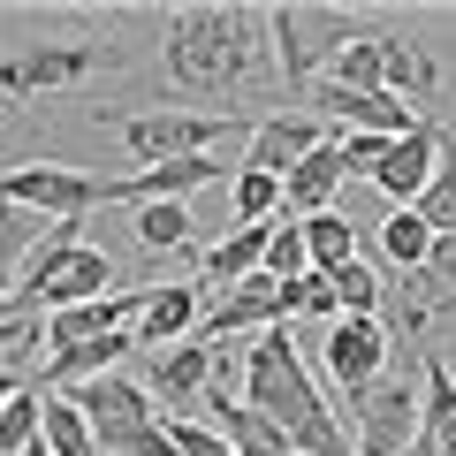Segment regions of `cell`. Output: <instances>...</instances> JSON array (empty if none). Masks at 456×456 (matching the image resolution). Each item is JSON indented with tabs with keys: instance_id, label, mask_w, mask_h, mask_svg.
<instances>
[{
	"instance_id": "1",
	"label": "cell",
	"mask_w": 456,
	"mask_h": 456,
	"mask_svg": "<svg viewBox=\"0 0 456 456\" xmlns=\"http://www.w3.org/2000/svg\"><path fill=\"white\" fill-rule=\"evenodd\" d=\"M244 403L266 411V419L289 434L297 456H358V449H350V426H342V411L327 403V388L312 380V365L297 358L289 327H266V335H251V350H244Z\"/></svg>"
},
{
	"instance_id": "2",
	"label": "cell",
	"mask_w": 456,
	"mask_h": 456,
	"mask_svg": "<svg viewBox=\"0 0 456 456\" xmlns=\"http://www.w3.org/2000/svg\"><path fill=\"white\" fill-rule=\"evenodd\" d=\"M160 69L167 84H183V92H236L244 84V53H236V8H213V0H198V8H175V16L160 23Z\"/></svg>"
},
{
	"instance_id": "3",
	"label": "cell",
	"mask_w": 456,
	"mask_h": 456,
	"mask_svg": "<svg viewBox=\"0 0 456 456\" xmlns=\"http://www.w3.org/2000/svg\"><path fill=\"white\" fill-rule=\"evenodd\" d=\"M69 403L84 411V426H92V449H99V456H167V419L152 411L145 380L107 373V380L69 388Z\"/></svg>"
},
{
	"instance_id": "4",
	"label": "cell",
	"mask_w": 456,
	"mask_h": 456,
	"mask_svg": "<svg viewBox=\"0 0 456 456\" xmlns=\"http://www.w3.org/2000/svg\"><path fill=\"white\" fill-rule=\"evenodd\" d=\"M114 61H122L114 38H31V46L0 53V99H8V107H31V99H46V92L92 84L99 69H114Z\"/></svg>"
},
{
	"instance_id": "5",
	"label": "cell",
	"mask_w": 456,
	"mask_h": 456,
	"mask_svg": "<svg viewBox=\"0 0 456 456\" xmlns=\"http://www.w3.org/2000/svg\"><path fill=\"white\" fill-rule=\"evenodd\" d=\"M350 38H365L350 8H297V0L289 8H266V46H274L289 92H305L320 69H335V53L350 46Z\"/></svg>"
},
{
	"instance_id": "6",
	"label": "cell",
	"mask_w": 456,
	"mask_h": 456,
	"mask_svg": "<svg viewBox=\"0 0 456 456\" xmlns=\"http://www.w3.org/2000/svg\"><path fill=\"white\" fill-rule=\"evenodd\" d=\"M411 441H419V358L388 365L350 403V449L358 456H411Z\"/></svg>"
},
{
	"instance_id": "7",
	"label": "cell",
	"mask_w": 456,
	"mask_h": 456,
	"mask_svg": "<svg viewBox=\"0 0 456 456\" xmlns=\"http://www.w3.org/2000/svg\"><path fill=\"white\" fill-rule=\"evenodd\" d=\"M0 206L8 213H46V221H84L107 206V183L69 160H16L0 167Z\"/></svg>"
},
{
	"instance_id": "8",
	"label": "cell",
	"mask_w": 456,
	"mask_h": 456,
	"mask_svg": "<svg viewBox=\"0 0 456 456\" xmlns=\"http://www.w3.org/2000/svg\"><path fill=\"white\" fill-rule=\"evenodd\" d=\"M228 130H236V107H228V114L145 107V114H130V122H122V152H130L137 167H167V160H198V152H213Z\"/></svg>"
},
{
	"instance_id": "9",
	"label": "cell",
	"mask_w": 456,
	"mask_h": 456,
	"mask_svg": "<svg viewBox=\"0 0 456 456\" xmlns=\"http://www.w3.org/2000/svg\"><path fill=\"white\" fill-rule=\"evenodd\" d=\"M388 365H395V335H388V320H335V327L320 335V373L335 380L350 403H358V395L373 388Z\"/></svg>"
},
{
	"instance_id": "10",
	"label": "cell",
	"mask_w": 456,
	"mask_h": 456,
	"mask_svg": "<svg viewBox=\"0 0 456 456\" xmlns=\"http://www.w3.org/2000/svg\"><path fill=\"white\" fill-rule=\"evenodd\" d=\"M266 327H289L281 320V281L274 274H244L236 289H213L206 320H198V342H228V335H266Z\"/></svg>"
},
{
	"instance_id": "11",
	"label": "cell",
	"mask_w": 456,
	"mask_h": 456,
	"mask_svg": "<svg viewBox=\"0 0 456 456\" xmlns=\"http://www.w3.org/2000/svg\"><path fill=\"white\" fill-rule=\"evenodd\" d=\"M441 137H449V122H441V114H426L411 137H395V145L380 152L373 191L388 198V206H419V198H426V183H434V167H441Z\"/></svg>"
},
{
	"instance_id": "12",
	"label": "cell",
	"mask_w": 456,
	"mask_h": 456,
	"mask_svg": "<svg viewBox=\"0 0 456 456\" xmlns=\"http://www.w3.org/2000/svg\"><path fill=\"white\" fill-rule=\"evenodd\" d=\"M327 145V130H320V114L312 107H281V114H259L251 122V145H244V160L236 167H251V175H289L305 152H320Z\"/></svg>"
},
{
	"instance_id": "13",
	"label": "cell",
	"mask_w": 456,
	"mask_h": 456,
	"mask_svg": "<svg viewBox=\"0 0 456 456\" xmlns=\"http://www.w3.org/2000/svg\"><path fill=\"white\" fill-rule=\"evenodd\" d=\"M236 167L221 160V152H198V160H167V167H137V175L107 183V206H183L191 191H206V183H228Z\"/></svg>"
},
{
	"instance_id": "14",
	"label": "cell",
	"mask_w": 456,
	"mask_h": 456,
	"mask_svg": "<svg viewBox=\"0 0 456 456\" xmlns=\"http://www.w3.org/2000/svg\"><path fill=\"white\" fill-rule=\"evenodd\" d=\"M312 114H335L350 137H380V145H395V137H411L426 122V114H411L395 92H342V84H320V92H312Z\"/></svg>"
},
{
	"instance_id": "15",
	"label": "cell",
	"mask_w": 456,
	"mask_h": 456,
	"mask_svg": "<svg viewBox=\"0 0 456 456\" xmlns=\"http://www.w3.org/2000/svg\"><path fill=\"white\" fill-rule=\"evenodd\" d=\"M213 373H221V342H198L191 335V342H175V350H152V358H145V395L167 403V411L206 403Z\"/></svg>"
},
{
	"instance_id": "16",
	"label": "cell",
	"mask_w": 456,
	"mask_h": 456,
	"mask_svg": "<svg viewBox=\"0 0 456 456\" xmlns=\"http://www.w3.org/2000/svg\"><path fill=\"white\" fill-rule=\"evenodd\" d=\"M198 320H206V281H160V289H145V305H137V350H175V342L198 335Z\"/></svg>"
},
{
	"instance_id": "17",
	"label": "cell",
	"mask_w": 456,
	"mask_h": 456,
	"mask_svg": "<svg viewBox=\"0 0 456 456\" xmlns=\"http://www.w3.org/2000/svg\"><path fill=\"white\" fill-rule=\"evenodd\" d=\"M426 456H456V365L441 350H419V441Z\"/></svg>"
},
{
	"instance_id": "18",
	"label": "cell",
	"mask_w": 456,
	"mask_h": 456,
	"mask_svg": "<svg viewBox=\"0 0 456 456\" xmlns=\"http://www.w3.org/2000/svg\"><path fill=\"white\" fill-rule=\"evenodd\" d=\"M350 183V160H342V137H327L320 152H305V160L281 175V213L289 221H312V213H335V191Z\"/></svg>"
},
{
	"instance_id": "19",
	"label": "cell",
	"mask_w": 456,
	"mask_h": 456,
	"mask_svg": "<svg viewBox=\"0 0 456 456\" xmlns=\"http://www.w3.org/2000/svg\"><path fill=\"white\" fill-rule=\"evenodd\" d=\"M380 92H395L411 114H426V107L441 99V61H434V46H426V38L388 31V77H380Z\"/></svg>"
},
{
	"instance_id": "20",
	"label": "cell",
	"mask_w": 456,
	"mask_h": 456,
	"mask_svg": "<svg viewBox=\"0 0 456 456\" xmlns=\"http://www.w3.org/2000/svg\"><path fill=\"white\" fill-rule=\"evenodd\" d=\"M266 236H274V221H266V228H236V221H228V236H213V244L198 251L206 289H236L244 274H259V266H266Z\"/></svg>"
},
{
	"instance_id": "21",
	"label": "cell",
	"mask_w": 456,
	"mask_h": 456,
	"mask_svg": "<svg viewBox=\"0 0 456 456\" xmlns=\"http://www.w3.org/2000/svg\"><path fill=\"white\" fill-rule=\"evenodd\" d=\"M380 251H388L395 274H419V266L434 259V228L419 221V206H395L388 221H380Z\"/></svg>"
},
{
	"instance_id": "22",
	"label": "cell",
	"mask_w": 456,
	"mask_h": 456,
	"mask_svg": "<svg viewBox=\"0 0 456 456\" xmlns=\"http://www.w3.org/2000/svg\"><path fill=\"white\" fill-rule=\"evenodd\" d=\"M46 395V388H38ZM38 449L46 456H99L92 449V426H84V411L69 403V395H46V411H38Z\"/></svg>"
},
{
	"instance_id": "23",
	"label": "cell",
	"mask_w": 456,
	"mask_h": 456,
	"mask_svg": "<svg viewBox=\"0 0 456 456\" xmlns=\"http://www.w3.org/2000/svg\"><path fill=\"white\" fill-rule=\"evenodd\" d=\"M297 228H305V259H312V274H335V266L358 259V228L342 221V213H312V221H297Z\"/></svg>"
},
{
	"instance_id": "24",
	"label": "cell",
	"mask_w": 456,
	"mask_h": 456,
	"mask_svg": "<svg viewBox=\"0 0 456 456\" xmlns=\"http://www.w3.org/2000/svg\"><path fill=\"white\" fill-rule=\"evenodd\" d=\"M380 77H388V31H365V38H350L335 53V77L327 84H342V92H380Z\"/></svg>"
},
{
	"instance_id": "25",
	"label": "cell",
	"mask_w": 456,
	"mask_h": 456,
	"mask_svg": "<svg viewBox=\"0 0 456 456\" xmlns=\"http://www.w3.org/2000/svg\"><path fill=\"white\" fill-rule=\"evenodd\" d=\"M228 213H236V228L281 221V175H251V167H236V175H228Z\"/></svg>"
},
{
	"instance_id": "26",
	"label": "cell",
	"mask_w": 456,
	"mask_h": 456,
	"mask_svg": "<svg viewBox=\"0 0 456 456\" xmlns=\"http://www.w3.org/2000/svg\"><path fill=\"white\" fill-rule=\"evenodd\" d=\"M191 206H137V251L160 259V251H191Z\"/></svg>"
},
{
	"instance_id": "27",
	"label": "cell",
	"mask_w": 456,
	"mask_h": 456,
	"mask_svg": "<svg viewBox=\"0 0 456 456\" xmlns=\"http://www.w3.org/2000/svg\"><path fill=\"white\" fill-rule=\"evenodd\" d=\"M419 221L434 228V236H456V130L441 137V167H434V183H426V198H419Z\"/></svg>"
},
{
	"instance_id": "28",
	"label": "cell",
	"mask_w": 456,
	"mask_h": 456,
	"mask_svg": "<svg viewBox=\"0 0 456 456\" xmlns=\"http://www.w3.org/2000/svg\"><path fill=\"white\" fill-rule=\"evenodd\" d=\"M335 305H342V320H380V305H388V289H380V274L365 259H350V266H335Z\"/></svg>"
},
{
	"instance_id": "29",
	"label": "cell",
	"mask_w": 456,
	"mask_h": 456,
	"mask_svg": "<svg viewBox=\"0 0 456 456\" xmlns=\"http://www.w3.org/2000/svg\"><path fill=\"white\" fill-rule=\"evenodd\" d=\"M281 320H327V327H335V320H342L335 281H327V274H297V281H281Z\"/></svg>"
},
{
	"instance_id": "30",
	"label": "cell",
	"mask_w": 456,
	"mask_h": 456,
	"mask_svg": "<svg viewBox=\"0 0 456 456\" xmlns=\"http://www.w3.org/2000/svg\"><path fill=\"white\" fill-rule=\"evenodd\" d=\"M38 411H46V395H38V388L8 395V411H0V456H23L38 441Z\"/></svg>"
},
{
	"instance_id": "31",
	"label": "cell",
	"mask_w": 456,
	"mask_h": 456,
	"mask_svg": "<svg viewBox=\"0 0 456 456\" xmlns=\"http://www.w3.org/2000/svg\"><path fill=\"white\" fill-rule=\"evenodd\" d=\"M259 274H274V281H297V274H312V259H305V228L281 213L274 221V236H266V266Z\"/></svg>"
},
{
	"instance_id": "32",
	"label": "cell",
	"mask_w": 456,
	"mask_h": 456,
	"mask_svg": "<svg viewBox=\"0 0 456 456\" xmlns=\"http://www.w3.org/2000/svg\"><path fill=\"white\" fill-rule=\"evenodd\" d=\"M167 456H236L206 419H167Z\"/></svg>"
},
{
	"instance_id": "33",
	"label": "cell",
	"mask_w": 456,
	"mask_h": 456,
	"mask_svg": "<svg viewBox=\"0 0 456 456\" xmlns=\"http://www.w3.org/2000/svg\"><path fill=\"white\" fill-rule=\"evenodd\" d=\"M426 274H434V289H441V305L456 312V236H434V259H426Z\"/></svg>"
},
{
	"instance_id": "34",
	"label": "cell",
	"mask_w": 456,
	"mask_h": 456,
	"mask_svg": "<svg viewBox=\"0 0 456 456\" xmlns=\"http://www.w3.org/2000/svg\"><path fill=\"white\" fill-rule=\"evenodd\" d=\"M380 152H388V145H380V137H350V130H342V160H350V175H365V183H373Z\"/></svg>"
},
{
	"instance_id": "35",
	"label": "cell",
	"mask_w": 456,
	"mask_h": 456,
	"mask_svg": "<svg viewBox=\"0 0 456 456\" xmlns=\"http://www.w3.org/2000/svg\"><path fill=\"white\" fill-rule=\"evenodd\" d=\"M16 274H23V259H16V236H0V305L16 297Z\"/></svg>"
},
{
	"instance_id": "36",
	"label": "cell",
	"mask_w": 456,
	"mask_h": 456,
	"mask_svg": "<svg viewBox=\"0 0 456 456\" xmlns=\"http://www.w3.org/2000/svg\"><path fill=\"white\" fill-rule=\"evenodd\" d=\"M23 456H46V449H38V441H31V449H23Z\"/></svg>"
},
{
	"instance_id": "37",
	"label": "cell",
	"mask_w": 456,
	"mask_h": 456,
	"mask_svg": "<svg viewBox=\"0 0 456 456\" xmlns=\"http://www.w3.org/2000/svg\"><path fill=\"white\" fill-rule=\"evenodd\" d=\"M411 456H426V449H411Z\"/></svg>"
}]
</instances>
